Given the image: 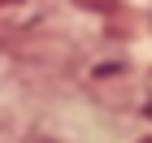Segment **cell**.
Here are the masks:
<instances>
[{
    "label": "cell",
    "instance_id": "obj_2",
    "mask_svg": "<svg viewBox=\"0 0 152 143\" xmlns=\"http://www.w3.org/2000/svg\"><path fill=\"white\" fill-rule=\"evenodd\" d=\"M139 143H152V134H148V139H139Z\"/></svg>",
    "mask_w": 152,
    "mask_h": 143
},
{
    "label": "cell",
    "instance_id": "obj_1",
    "mask_svg": "<svg viewBox=\"0 0 152 143\" xmlns=\"http://www.w3.org/2000/svg\"><path fill=\"white\" fill-rule=\"evenodd\" d=\"M18 4H22V0H0V9H18Z\"/></svg>",
    "mask_w": 152,
    "mask_h": 143
}]
</instances>
